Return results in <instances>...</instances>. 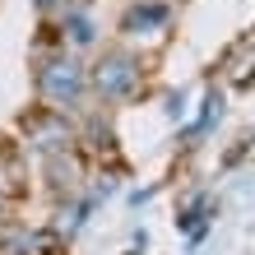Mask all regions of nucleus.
Wrapping results in <instances>:
<instances>
[{
  "mask_svg": "<svg viewBox=\"0 0 255 255\" xmlns=\"http://www.w3.org/2000/svg\"><path fill=\"white\" fill-rule=\"evenodd\" d=\"M5 218H9V190H5V181H0V228H5Z\"/></svg>",
  "mask_w": 255,
  "mask_h": 255,
  "instance_id": "6e6552de",
  "label": "nucleus"
},
{
  "mask_svg": "<svg viewBox=\"0 0 255 255\" xmlns=\"http://www.w3.org/2000/svg\"><path fill=\"white\" fill-rule=\"evenodd\" d=\"M172 23H176L172 0H130L121 9V19H116L112 42H121V47H130V51H139V56L153 61V51H162L172 42Z\"/></svg>",
  "mask_w": 255,
  "mask_h": 255,
  "instance_id": "7ed1b4c3",
  "label": "nucleus"
},
{
  "mask_svg": "<svg viewBox=\"0 0 255 255\" xmlns=\"http://www.w3.org/2000/svg\"><path fill=\"white\" fill-rule=\"evenodd\" d=\"M42 33H47L51 42H61L65 51H74V56H93L98 47H107V42H102V23H98V14H93L88 0H74L61 19L47 23Z\"/></svg>",
  "mask_w": 255,
  "mask_h": 255,
  "instance_id": "39448f33",
  "label": "nucleus"
},
{
  "mask_svg": "<svg viewBox=\"0 0 255 255\" xmlns=\"http://www.w3.org/2000/svg\"><path fill=\"white\" fill-rule=\"evenodd\" d=\"M88 84H93V102L102 112L139 102L148 88V56L121 47V42H107L88 56Z\"/></svg>",
  "mask_w": 255,
  "mask_h": 255,
  "instance_id": "f03ea898",
  "label": "nucleus"
},
{
  "mask_svg": "<svg viewBox=\"0 0 255 255\" xmlns=\"http://www.w3.org/2000/svg\"><path fill=\"white\" fill-rule=\"evenodd\" d=\"M19 148L23 153H33L37 162L51 158V153H65V148H79V121L65 112H51V107H28L19 116Z\"/></svg>",
  "mask_w": 255,
  "mask_h": 255,
  "instance_id": "20e7f679",
  "label": "nucleus"
},
{
  "mask_svg": "<svg viewBox=\"0 0 255 255\" xmlns=\"http://www.w3.org/2000/svg\"><path fill=\"white\" fill-rule=\"evenodd\" d=\"M74 5V0H33V9H37V19H42V28H47V23H56V19H61V14Z\"/></svg>",
  "mask_w": 255,
  "mask_h": 255,
  "instance_id": "0eeeda50",
  "label": "nucleus"
},
{
  "mask_svg": "<svg viewBox=\"0 0 255 255\" xmlns=\"http://www.w3.org/2000/svg\"><path fill=\"white\" fill-rule=\"evenodd\" d=\"M223 79L232 88H246L255 79V42H242V47L228 51V61H223Z\"/></svg>",
  "mask_w": 255,
  "mask_h": 255,
  "instance_id": "423d86ee",
  "label": "nucleus"
},
{
  "mask_svg": "<svg viewBox=\"0 0 255 255\" xmlns=\"http://www.w3.org/2000/svg\"><path fill=\"white\" fill-rule=\"evenodd\" d=\"M33 102L51 107V112H65L74 121L98 112L93 84H88V56H74L42 33L37 51H33Z\"/></svg>",
  "mask_w": 255,
  "mask_h": 255,
  "instance_id": "f257e3e1",
  "label": "nucleus"
}]
</instances>
